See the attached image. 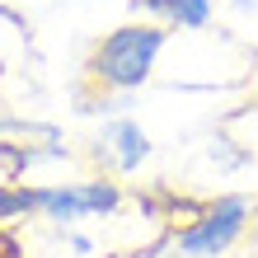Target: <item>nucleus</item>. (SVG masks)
<instances>
[{"label":"nucleus","mask_w":258,"mask_h":258,"mask_svg":"<svg viewBox=\"0 0 258 258\" xmlns=\"http://www.w3.org/2000/svg\"><path fill=\"white\" fill-rule=\"evenodd\" d=\"M164 47H169V28L164 24H155V19L117 24L113 33H103L94 42L85 75L99 94H136L141 85H150Z\"/></svg>","instance_id":"obj_1"},{"label":"nucleus","mask_w":258,"mask_h":258,"mask_svg":"<svg viewBox=\"0 0 258 258\" xmlns=\"http://www.w3.org/2000/svg\"><path fill=\"white\" fill-rule=\"evenodd\" d=\"M249 225H253V202L244 192H225V197L202 202L192 221L174 225L164 235V249L174 258H225L249 235Z\"/></svg>","instance_id":"obj_2"},{"label":"nucleus","mask_w":258,"mask_h":258,"mask_svg":"<svg viewBox=\"0 0 258 258\" xmlns=\"http://www.w3.org/2000/svg\"><path fill=\"white\" fill-rule=\"evenodd\" d=\"M122 183L113 178H80V183H42L38 188V216L56 221V225H75V221H94V216H113L122 207Z\"/></svg>","instance_id":"obj_3"},{"label":"nucleus","mask_w":258,"mask_h":258,"mask_svg":"<svg viewBox=\"0 0 258 258\" xmlns=\"http://www.w3.org/2000/svg\"><path fill=\"white\" fill-rule=\"evenodd\" d=\"M99 160L108 164L113 174H136L141 164L150 160V136L141 122H132V117H113V122H103L99 132Z\"/></svg>","instance_id":"obj_4"},{"label":"nucleus","mask_w":258,"mask_h":258,"mask_svg":"<svg viewBox=\"0 0 258 258\" xmlns=\"http://www.w3.org/2000/svg\"><path fill=\"white\" fill-rule=\"evenodd\" d=\"M132 5L169 33H202L216 19V0H132Z\"/></svg>","instance_id":"obj_5"},{"label":"nucleus","mask_w":258,"mask_h":258,"mask_svg":"<svg viewBox=\"0 0 258 258\" xmlns=\"http://www.w3.org/2000/svg\"><path fill=\"white\" fill-rule=\"evenodd\" d=\"M33 160H38V150L28 141H19V136H0V183H19Z\"/></svg>","instance_id":"obj_6"},{"label":"nucleus","mask_w":258,"mask_h":258,"mask_svg":"<svg viewBox=\"0 0 258 258\" xmlns=\"http://www.w3.org/2000/svg\"><path fill=\"white\" fill-rule=\"evenodd\" d=\"M66 244L80 253V258H89V253H94V239H89V235H66Z\"/></svg>","instance_id":"obj_7"},{"label":"nucleus","mask_w":258,"mask_h":258,"mask_svg":"<svg viewBox=\"0 0 258 258\" xmlns=\"http://www.w3.org/2000/svg\"><path fill=\"white\" fill-rule=\"evenodd\" d=\"M0 19L14 24V28H24V14H19V10H10V5H0Z\"/></svg>","instance_id":"obj_8"},{"label":"nucleus","mask_w":258,"mask_h":258,"mask_svg":"<svg viewBox=\"0 0 258 258\" xmlns=\"http://www.w3.org/2000/svg\"><path fill=\"white\" fill-rule=\"evenodd\" d=\"M0 85H5V56H0Z\"/></svg>","instance_id":"obj_9"}]
</instances>
